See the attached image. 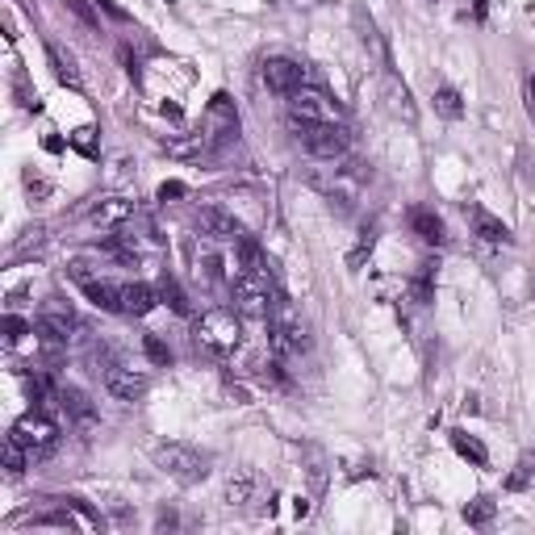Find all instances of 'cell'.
Here are the masks:
<instances>
[{
  "label": "cell",
  "instance_id": "34",
  "mask_svg": "<svg viewBox=\"0 0 535 535\" xmlns=\"http://www.w3.org/2000/svg\"><path fill=\"white\" fill-rule=\"evenodd\" d=\"M168 4H171V0H168Z\"/></svg>",
  "mask_w": 535,
  "mask_h": 535
},
{
  "label": "cell",
  "instance_id": "16",
  "mask_svg": "<svg viewBox=\"0 0 535 535\" xmlns=\"http://www.w3.org/2000/svg\"><path fill=\"white\" fill-rule=\"evenodd\" d=\"M122 302H126V314L143 318V314H151V310L159 305V289L143 285V280H130V285H122Z\"/></svg>",
  "mask_w": 535,
  "mask_h": 535
},
{
  "label": "cell",
  "instance_id": "11",
  "mask_svg": "<svg viewBox=\"0 0 535 535\" xmlns=\"http://www.w3.org/2000/svg\"><path fill=\"white\" fill-rule=\"evenodd\" d=\"M268 343H272L276 355H302L310 352V330L302 322H293V318H272L268 322Z\"/></svg>",
  "mask_w": 535,
  "mask_h": 535
},
{
  "label": "cell",
  "instance_id": "9",
  "mask_svg": "<svg viewBox=\"0 0 535 535\" xmlns=\"http://www.w3.org/2000/svg\"><path fill=\"white\" fill-rule=\"evenodd\" d=\"M206 138L209 143H231V138H239V113H234V101L226 97V92H218V97L209 101L206 110Z\"/></svg>",
  "mask_w": 535,
  "mask_h": 535
},
{
  "label": "cell",
  "instance_id": "17",
  "mask_svg": "<svg viewBox=\"0 0 535 535\" xmlns=\"http://www.w3.org/2000/svg\"><path fill=\"white\" fill-rule=\"evenodd\" d=\"M47 59H50V72H55V80L67 88H84V80H80V67H75V59L67 55L63 47H55V42H47Z\"/></svg>",
  "mask_w": 535,
  "mask_h": 535
},
{
  "label": "cell",
  "instance_id": "1",
  "mask_svg": "<svg viewBox=\"0 0 535 535\" xmlns=\"http://www.w3.org/2000/svg\"><path fill=\"white\" fill-rule=\"evenodd\" d=\"M151 460H155L171 481H180V486H197V481H206V473H209V452H197L193 443H155V448H151Z\"/></svg>",
  "mask_w": 535,
  "mask_h": 535
},
{
  "label": "cell",
  "instance_id": "32",
  "mask_svg": "<svg viewBox=\"0 0 535 535\" xmlns=\"http://www.w3.org/2000/svg\"><path fill=\"white\" fill-rule=\"evenodd\" d=\"M25 189H30L34 197H47V193H50V184H47V180H34V171L25 176Z\"/></svg>",
  "mask_w": 535,
  "mask_h": 535
},
{
  "label": "cell",
  "instance_id": "21",
  "mask_svg": "<svg viewBox=\"0 0 535 535\" xmlns=\"http://www.w3.org/2000/svg\"><path fill=\"white\" fill-rule=\"evenodd\" d=\"M431 101H435V113H439V118H448V122H460V118H464V97H460V92H456L452 84H439Z\"/></svg>",
  "mask_w": 535,
  "mask_h": 535
},
{
  "label": "cell",
  "instance_id": "18",
  "mask_svg": "<svg viewBox=\"0 0 535 535\" xmlns=\"http://www.w3.org/2000/svg\"><path fill=\"white\" fill-rule=\"evenodd\" d=\"M410 226H414V234H418L423 243H431V247H439V243H443V222H439V214H435V209L414 206V209H410Z\"/></svg>",
  "mask_w": 535,
  "mask_h": 535
},
{
  "label": "cell",
  "instance_id": "15",
  "mask_svg": "<svg viewBox=\"0 0 535 535\" xmlns=\"http://www.w3.org/2000/svg\"><path fill=\"white\" fill-rule=\"evenodd\" d=\"M59 406L67 414H72L75 423L84 426V431H92V426L101 423L97 418V406H92V401H88V393L84 390H72V385H67V390H59Z\"/></svg>",
  "mask_w": 535,
  "mask_h": 535
},
{
  "label": "cell",
  "instance_id": "24",
  "mask_svg": "<svg viewBox=\"0 0 535 535\" xmlns=\"http://www.w3.org/2000/svg\"><path fill=\"white\" fill-rule=\"evenodd\" d=\"M535 486V452H523L519 456V464H514V473L506 477V489L511 494H523V489Z\"/></svg>",
  "mask_w": 535,
  "mask_h": 535
},
{
  "label": "cell",
  "instance_id": "26",
  "mask_svg": "<svg viewBox=\"0 0 535 535\" xmlns=\"http://www.w3.org/2000/svg\"><path fill=\"white\" fill-rule=\"evenodd\" d=\"M143 352H146V360H151V364H163V368L171 364V347L163 339H155V335H146V339H143Z\"/></svg>",
  "mask_w": 535,
  "mask_h": 535
},
{
  "label": "cell",
  "instance_id": "12",
  "mask_svg": "<svg viewBox=\"0 0 535 535\" xmlns=\"http://www.w3.org/2000/svg\"><path fill=\"white\" fill-rule=\"evenodd\" d=\"M473 214V234L481 239V243H489V247H511L514 243V234H511V226L502 218H494V214H486V209H469Z\"/></svg>",
  "mask_w": 535,
  "mask_h": 535
},
{
  "label": "cell",
  "instance_id": "31",
  "mask_svg": "<svg viewBox=\"0 0 535 535\" xmlns=\"http://www.w3.org/2000/svg\"><path fill=\"white\" fill-rule=\"evenodd\" d=\"M72 143L80 146V151H84V155H97V146H92V130H88V126H84V130H80V134H75Z\"/></svg>",
  "mask_w": 535,
  "mask_h": 535
},
{
  "label": "cell",
  "instance_id": "13",
  "mask_svg": "<svg viewBox=\"0 0 535 535\" xmlns=\"http://www.w3.org/2000/svg\"><path fill=\"white\" fill-rule=\"evenodd\" d=\"M130 218H134V201H126V197H105V201L92 206V214H88L92 226H126Z\"/></svg>",
  "mask_w": 535,
  "mask_h": 535
},
{
  "label": "cell",
  "instance_id": "29",
  "mask_svg": "<svg viewBox=\"0 0 535 535\" xmlns=\"http://www.w3.org/2000/svg\"><path fill=\"white\" fill-rule=\"evenodd\" d=\"M92 9L105 13V17H113V22H130V13H126L122 4H113V0H92Z\"/></svg>",
  "mask_w": 535,
  "mask_h": 535
},
{
  "label": "cell",
  "instance_id": "3",
  "mask_svg": "<svg viewBox=\"0 0 535 535\" xmlns=\"http://www.w3.org/2000/svg\"><path fill=\"white\" fill-rule=\"evenodd\" d=\"M231 302L239 314L247 318H272L276 310V293H272V276H256V272H239L231 280Z\"/></svg>",
  "mask_w": 535,
  "mask_h": 535
},
{
  "label": "cell",
  "instance_id": "30",
  "mask_svg": "<svg viewBox=\"0 0 535 535\" xmlns=\"http://www.w3.org/2000/svg\"><path fill=\"white\" fill-rule=\"evenodd\" d=\"M189 189H184L180 180H168V184H159V201H176V197H184Z\"/></svg>",
  "mask_w": 535,
  "mask_h": 535
},
{
  "label": "cell",
  "instance_id": "22",
  "mask_svg": "<svg viewBox=\"0 0 535 535\" xmlns=\"http://www.w3.org/2000/svg\"><path fill=\"white\" fill-rule=\"evenodd\" d=\"M452 448H456V456H460V460L477 464V469H486V464H489V452L481 448V443H477L469 431H452Z\"/></svg>",
  "mask_w": 535,
  "mask_h": 535
},
{
  "label": "cell",
  "instance_id": "4",
  "mask_svg": "<svg viewBox=\"0 0 535 535\" xmlns=\"http://www.w3.org/2000/svg\"><path fill=\"white\" fill-rule=\"evenodd\" d=\"M289 122L293 126H339V105L322 88H297L289 97Z\"/></svg>",
  "mask_w": 535,
  "mask_h": 535
},
{
  "label": "cell",
  "instance_id": "5",
  "mask_svg": "<svg viewBox=\"0 0 535 535\" xmlns=\"http://www.w3.org/2000/svg\"><path fill=\"white\" fill-rule=\"evenodd\" d=\"M293 130H297L302 146L314 159H327V163H335V159L347 155V134H343L339 126H293Z\"/></svg>",
  "mask_w": 535,
  "mask_h": 535
},
{
  "label": "cell",
  "instance_id": "27",
  "mask_svg": "<svg viewBox=\"0 0 535 535\" xmlns=\"http://www.w3.org/2000/svg\"><path fill=\"white\" fill-rule=\"evenodd\" d=\"M30 330H34V327H30V322H22L17 314L4 318V339H9V343H22V335H30Z\"/></svg>",
  "mask_w": 535,
  "mask_h": 535
},
{
  "label": "cell",
  "instance_id": "33",
  "mask_svg": "<svg viewBox=\"0 0 535 535\" xmlns=\"http://www.w3.org/2000/svg\"><path fill=\"white\" fill-rule=\"evenodd\" d=\"M527 113H531V118H535V75H531V80H527Z\"/></svg>",
  "mask_w": 535,
  "mask_h": 535
},
{
  "label": "cell",
  "instance_id": "10",
  "mask_svg": "<svg viewBox=\"0 0 535 535\" xmlns=\"http://www.w3.org/2000/svg\"><path fill=\"white\" fill-rule=\"evenodd\" d=\"M197 231L206 234V239H214V243H239V239H243L239 218L226 214V209H218V206H201V209H197Z\"/></svg>",
  "mask_w": 535,
  "mask_h": 535
},
{
  "label": "cell",
  "instance_id": "7",
  "mask_svg": "<svg viewBox=\"0 0 535 535\" xmlns=\"http://www.w3.org/2000/svg\"><path fill=\"white\" fill-rule=\"evenodd\" d=\"M264 84L272 88V92H280V97H293L297 88L310 84V72H305V63L272 55V59H264Z\"/></svg>",
  "mask_w": 535,
  "mask_h": 535
},
{
  "label": "cell",
  "instance_id": "8",
  "mask_svg": "<svg viewBox=\"0 0 535 535\" xmlns=\"http://www.w3.org/2000/svg\"><path fill=\"white\" fill-rule=\"evenodd\" d=\"M146 385H151V377H146L143 368L118 364V360L105 364V390H110L118 401H138L146 393Z\"/></svg>",
  "mask_w": 535,
  "mask_h": 535
},
{
  "label": "cell",
  "instance_id": "6",
  "mask_svg": "<svg viewBox=\"0 0 535 535\" xmlns=\"http://www.w3.org/2000/svg\"><path fill=\"white\" fill-rule=\"evenodd\" d=\"M13 431H17V439H22L30 452H50L55 443H59V423H55L47 410L22 414V418L13 423Z\"/></svg>",
  "mask_w": 535,
  "mask_h": 535
},
{
  "label": "cell",
  "instance_id": "20",
  "mask_svg": "<svg viewBox=\"0 0 535 535\" xmlns=\"http://www.w3.org/2000/svg\"><path fill=\"white\" fill-rule=\"evenodd\" d=\"M30 456H34V452H30L22 439H17V431H9V435H4V473L22 477L25 469H30Z\"/></svg>",
  "mask_w": 535,
  "mask_h": 535
},
{
  "label": "cell",
  "instance_id": "25",
  "mask_svg": "<svg viewBox=\"0 0 535 535\" xmlns=\"http://www.w3.org/2000/svg\"><path fill=\"white\" fill-rule=\"evenodd\" d=\"M494 511H498V506H494L489 498H473L469 506H464V523H469V527H486V523H494Z\"/></svg>",
  "mask_w": 535,
  "mask_h": 535
},
{
  "label": "cell",
  "instance_id": "2",
  "mask_svg": "<svg viewBox=\"0 0 535 535\" xmlns=\"http://www.w3.org/2000/svg\"><path fill=\"white\" fill-rule=\"evenodd\" d=\"M197 343H201L209 355H231L234 347L243 343L239 310H206V314L197 318Z\"/></svg>",
  "mask_w": 535,
  "mask_h": 535
},
{
  "label": "cell",
  "instance_id": "14",
  "mask_svg": "<svg viewBox=\"0 0 535 535\" xmlns=\"http://www.w3.org/2000/svg\"><path fill=\"white\" fill-rule=\"evenodd\" d=\"M84 297L97 310H105V314H126V302H122V285H110V280H88L84 285Z\"/></svg>",
  "mask_w": 535,
  "mask_h": 535
},
{
  "label": "cell",
  "instance_id": "23",
  "mask_svg": "<svg viewBox=\"0 0 535 535\" xmlns=\"http://www.w3.org/2000/svg\"><path fill=\"white\" fill-rule=\"evenodd\" d=\"M251 494H256V473H251V469L231 473V481H226V502H231V506H243V502H251Z\"/></svg>",
  "mask_w": 535,
  "mask_h": 535
},
{
  "label": "cell",
  "instance_id": "28",
  "mask_svg": "<svg viewBox=\"0 0 535 535\" xmlns=\"http://www.w3.org/2000/svg\"><path fill=\"white\" fill-rule=\"evenodd\" d=\"M67 276L80 280V285H88V280H97V272H92V264H88V259H72V264H67Z\"/></svg>",
  "mask_w": 535,
  "mask_h": 535
},
{
  "label": "cell",
  "instance_id": "19",
  "mask_svg": "<svg viewBox=\"0 0 535 535\" xmlns=\"http://www.w3.org/2000/svg\"><path fill=\"white\" fill-rule=\"evenodd\" d=\"M159 302H168L180 318L193 314V302H189V293L180 289V280L171 276V272H163V276H159Z\"/></svg>",
  "mask_w": 535,
  "mask_h": 535
}]
</instances>
